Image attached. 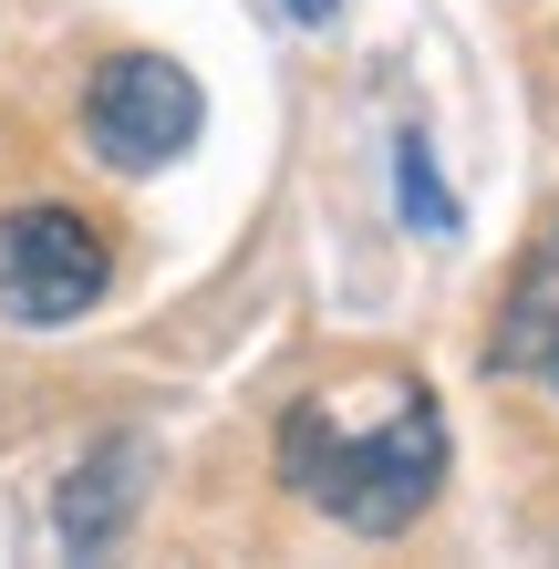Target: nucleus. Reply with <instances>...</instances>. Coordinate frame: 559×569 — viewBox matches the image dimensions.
<instances>
[{
  "mask_svg": "<svg viewBox=\"0 0 559 569\" xmlns=\"http://www.w3.org/2000/svg\"><path fill=\"white\" fill-rule=\"evenodd\" d=\"M280 487L311 497L352 539H393L446 487V415L415 373L321 383L280 415Z\"/></svg>",
  "mask_w": 559,
  "mask_h": 569,
  "instance_id": "f257e3e1",
  "label": "nucleus"
},
{
  "mask_svg": "<svg viewBox=\"0 0 559 569\" xmlns=\"http://www.w3.org/2000/svg\"><path fill=\"white\" fill-rule=\"evenodd\" d=\"M498 373L539 383L549 405H559V218L539 228V249L518 259V280H508V311H498Z\"/></svg>",
  "mask_w": 559,
  "mask_h": 569,
  "instance_id": "39448f33",
  "label": "nucleus"
},
{
  "mask_svg": "<svg viewBox=\"0 0 559 569\" xmlns=\"http://www.w3.org/2000/svg\"><path fill=\"white\" fill-rule=\"evenodd\" d=\"M393 187H405V218H415V228H436V239L456 228V197L436 187V166H425V146H415V136L393 146Z\"/></svg>",
  "mask_w": 559,
  "mask_h": 569,
  "instance_id": "423d86ee",
  "label": "nucleus"
},
{
  "mask_svg": "<svg viewBox=\"0 0 559 569\" xmlns=\"http://www.w3.org/2000/svg\"><path fill=\"white\" fill-rule=\"evenodd\" d=\"M197 114L208 104H197V83L167 52H114L83 93V146L104 166H124V177H156V166H177L197 146Z\"/></svg>",
  "mask_w": 559,
  "mask_h": 569,
  "instance_id": "7ed1b4c3",
  "label": "nucleus"
},
{
  "mask_svg": "<svg viewBox=\"0 0 559 569\" xmlns=\"http://www.w3.org/2000/svg\"><path fill=\"white\" fill-rule=\"evenodd\" d=\"M290 11H301V21H332V0H290Z\"/></svg>",
  "mask_w": 559,
  "mask_h": 569,
  "instance_id": "0eeeda50",
  "label": "nucleus"
},
{
  "mask_svg": "<svg viewBox=\"0 0 559 569\" xmlns=\"http://www.w3.org/2000/svg\"><path fill=\"white\" fill-rule=\"evenodd\" d=\"M114 280V249L83 208H11L0 218V311L31 321V331H62L83 321Z\"/></svg>",
  "mask_w": 559,
  "mask_h": 569,
  "instance_id": "f03ea898",
  "label": "nucleus"
},
{
  "mask_svg": "<svg viewBox=\"0 0 559 569\" xmlns=\"http://www.w3.org/2000/svg\"><path fill=\"white\" fill-rule=\"evenodd\" d=\"M136 497H146V446H136V435H104V446L62 477V497H52V539L73 549V559H104V549L124 539V518H136Z\"/></svg>",
  "mask_w": 559,
  "mask_h": 569,
  "instance_id": "20e7f679",
  "label": "nucleus"
}]
</instances>
